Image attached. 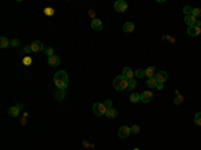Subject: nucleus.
I'll use <instances>...</instances> for the list:
<instances>
[{"label": "nucleus", "instance_id": "obj_7", "mask_svg": "<svg viewBox=\"0 0 201 150\" xmlns=\"http://www.w3.org/2000/svg\"><path fill=\"white\" fill-rule=\"evenodd\" d=\"M186 32H188V35H189V36H197V35H200V32H201V27L190 26V27H188Z\"/></svg>", "mask_w": 201, "mask_h": 150}, {"label": "nucleus", "instance_id": "obj_35", "mask_svg": "<svg viewBox=\"0 0 201 150\" xmlns=\"http://www.w3.org/2000/svg\"><path fill=\"white\" fill-rule=\"evenodd\" d=\"M24 51H26V52H32V50H31V46L24 47Z\"/></svg>", "mask_w": 201, "mask_h": 150}, {"label": "nucleus", "instance_id": "obj_9", "mask_svg": "<svg viewBox=\"0 0 201 150\" xmlns=\"http://www.w3.org/2000/svg\"><path fill=\"white\" fill-rule=\"evenodd\" d=\"M122 76H125L126 79H134V71L130 69V67H123V70H122Z\"/></svg>", "mask_w": 201, "mask_h": 150}, {"label": "nucleus", "instance_id": "obj_19", "mask_svg": "<svg viewBox=\"0 0 201 150\" xmlns=\"http://www.w3.org/2000/svg\"><path fill=\"white\" fill-rule=\"evenodd\" d=\"M146 86H147L149 89L157 87V79H156V78H147V80H146Z\"/></svg>", "mask_w": 201, "mask_h": 150}, {"label": "nucleus", "instance_id": "obj_10", "mask_svg": "<svg viewBox=\"0 0 201 150\" xmlns=\"http://www.w3.org/2000/svg\"><path fill=\"white\" fill-rule=\"evenodd\" d=\"M20 109H22V104H15V106L8 109V114H10L11 117H17L20 113Z\"/></svg>", "mask_w": 201, "mask_h": 150}, {"label": "nucleus", "instance_id": "obj_29", "mask_svg": "<svg viewBox=\"0 0 201 150\" xmlns=\"http://www.w3.org/2000/svg\"><path fill=\"white\" fill-rule=\"evenodd\" d=\"M182 102H184V97H182V95H178V97L174 99V103L176 104H181Z\"/></svg>", "mask_w": 201, "mask_h": 150}, {"label": "nucleus", "instance_id": "obj_33", "mask_svg": "<svg viewBox=\"0 0 201 150\" xmlns=\"http://www.w3.org/2000/svg\"><path fill=\"white\" fill-rule=\"evenodd\" d=\"M89 15H90V16L93 17V20H94V19H97V17H95V12H94L93 10H89Z\"/></svg>", "mask_w": 201, "mask_h": 150}, {"label": "nucleus", "instance_id": "obj_4", "mask_svg": "<svg viewBox=\"0 0 201 150\" xmlns=\"http://www.w3.org/2000/svg\"><path fill=\"white\" fill-rule=\"evenodd\" d=\"M130 134H132V130H130V127L129 126H121L119 127V130H118V137L119 138L126 139Z\"/></svg>", "mask_w": 201, "mask_h": 150}, {"label": "nucleus", "instance_id": "obj_20", "mask_svg": "<svg viewBox=\"0 0 201 150\" xmlns=\"http://www.w3.org/2000/svg\"><path fill=\"white\" fill-rule=\"evenodd\" d=\"M129 101H130L132 103H137L141 101V95L140 94H130V97H129Z\"/></svg>", "mask_w": 201, "mask_h": 150}, {"label": "nucleus", "instance_id": "obj_28", "mask_svg": "<svg viewBox=\"0 0 201 150\" xmlns=\"http://www.w3.org/2000/svg\"><path fill=\"white\" fill-rule=\"evenodd\" d=\"M44 51H46V55L47 56H52L54 55V48L52 47H47L46 50H44Z\"/></svg>", "mask_w": 201, "mask_h": 150}, {"label": "nucleus", "instance_id": "obj_27", "mask_svg": "<svg viewBox=\"0 0 201 150\" xmlns=\"http://www.w3.org/2000/svg\"><path fill=\"white\" fill-rule=\"evenodd\" d=\"M130 130H132V134H138V133H140V126L134 125V126L130 127Z\"/></svg>", "mask_w": 201, "mask_h": 150}, {"label": "nucleus", "instance_id": "obj_15", "mask_svg": "<svg viewBox=\"0 0 201 150\" xmlns=\"http://www.w3.org/2000/svg\"><path fill=\"white\" fill-rule=\"evenodd\" d=\"M184 20H185V23L188 24V27L196 26V22H197V19H196V17L192 15V13H190V15H185V19Z\"/></svg>", "mask_w": 201, "mask_h": 150}, {"label": "nucleus", "instance_id": "obj_18", "mask_svg": "<svg viewBox=\"0 0 201 150\" xmlns=\"http://www.w3.org/2000/svg\"><path fill=\"white\" fill-rule=\"evenodd\" d=\"M65 97H66V91H65V90L58 89L55 91V99H56V101H62V99H65Z\"/></svg>", "mask_w": 201, "mask_h": 150}, {"label": "nucleus", "instance_id": "obj_25", "mask_svg": "<svg viewBox=\"0 0 201 150\" xmlns=\"http://www.w3.org/2000/svg\"><path fill=\"white\" fill-rule=\"evenodd\" d=\"M194 123L197 126H201V111L194 115Z\"/></svg>", "mask_w": 201, "mask_h": 150}, {"label": "nucleus", "instance_id": "obj_36", "mask_svg": "<svg viewBox=\"0 0 201 150\" xmlns=\"http://www.w3.org/2000/svg\"><path fill=\"white\" fill-rule=\"evenodd\" d=\"M157 89L158 90H162L164 89V83H158V82H157Z\"/></svg>", "mask_w": 201, "mask_h": 150}, {"label": "nucleus", "instance_id": "obj_11", "mask_svg": "<svg viewBox=\"0 0 201 150\" xmlns=\"http://www.w3.org/2000/svg\"><path fill=\"white\" fill-rule=\"evenodd\" d=\"M156 79H157L158 83H165L168 80V74L166 71H158L157 75H156Z\"/></svg>", "mask_w": 201, "mask_h": 150}, {"label": "nucleus", "instance_id": "obj_30", "mask_svg": "<svg viewBox=\"0 0 201 150\" xmlns=\"http://www.w3.org/2000/svg\"><path fill=\"white\" fill-rule=\"evenodd\" d=\"M11 46H12V47L20 46V40H19V39H12V40H11Z\"/></svg>", "mask_w": 201, "mask_h": 150}, {"label": "nucleus", "instance_id": "obj_23", "mask_svg": "<svg viewBox=\"0 0 201 150\" xmlns=\"http://www.w3.org/2000/svg\"><path fill=\"white\" fill-rule=\"evenodd\" d=\"M192 15H193L196 19L200 17L201 16V8H193V10H192Z\"/></svg>", "mask_w": 201, "mask_h": 150}, {"label": "nucleus", "instance_id": "obj_32", "mask_svg": "<svg viewBox=\"0 0 201 150\" xmlns=\"http://www.w3.org/2000/svg\"><path fill=\"white\" fill-rule=\"evenodd\" d=\"M44 13H46V15H54V10L50 7H47V8H44Z\"/></svg>", "mask_w": 201, "mask_h": 150}, {"label": "nucleus", "instance_id": "obj_22", "mask_svg": "<svg viewBox=\"0 0 201 150\" xmlns=\"http://www.w3.org/2000/svg\"><path fill=\"white\" fill-rule=\"evenodd\" d=\"M134 75H136L137 78H144V76H145V70H142V69H137L136 71H134Z\"/></svg>", "mask_w": 201, "mask_h": 150}, {"label": "nucleus", "instance_id": "obj_24", "mask_svg": "<svg viewBox=\"0 0 201 150\" xmlns=\"http://www.w3.org/2000/svg\"><path fill=\"white\" fill-rule=\"evenodd\" d=\"M136 86H137V82H136V79H130L129 80V87H127V90H134L136 89Z\"/></svg>", "mask_w": 201, "mask_h": 150}, {"label": "nucleus", "instance_id": "obj_5", "mask_svg": "<svg viewBox=\"0 0 201 150\" xmlns=\"http://www.w3.org/2000/svg\"><path fill=\"white\" fill-rule=\"evenodd\" d=\"M127 3L123 2V0H117V2L114 3V10L117 12H125L127 10Z\"/></svg>", "mask_w": 201, "mask_h": 150}, {"label": "nucleus", "instance_id": "obj_13", "mask_svg": "<svg viewBox=\"0 0 201 150\" xmlns=\"http://www.w3.org/2000/svg\"><path fill=\"white\" fill-rule=\"evenodd\" d=\"M156 75H157V69L154 66H150L145 70V76L147 78H156Z\"/></svg>", "mask_w": 201, "mask_h": 150}, {"label": "nucleus", "instance_id": "obj_2", "mask_svg": "<svg viewBox=\"0 0 201 150\" xmlns=\"http://www.w3.org/2000/svg\"><path fill=\"white\" fill-rule=\"evenodd\" d=\"M113 86L115 90H118V91H122V90H127L129 87V79H126L125 76L122 75H118L117 78L113 80Z\"/></svg>", "mask_w": 201, "mask_h": 150}, {"label": "nucleus", "instance_id": "obj_8", "mask_svg": "<svg viewBox=\"0 0 201 150\" xmlns=\"http://www.w3.org/2000/svg\"><path fill=\"white\" fill-rule=\"evenodd\" d=\"M31 50H32V52H40L43 50V43L40 40H34L31 43Z\"/></svg>", "mask_w": 201, "mask_h": 150}, {"label": "nucleus", "instance_id": "obj_3", "mask_svg": "<svg viewBox=\"0 0 201 150\" xmlns=\"http://www.w3.org/2000/svg\"><path fill=\"white\" fill-rule=\"evenodd\" d=\"M106 111H107V107L105 106V103H94L93 104V113L95 114L97 117H101V115H106Z\"/></svg>", "mask_w": 201, "mask_h": 150}, {"label": "nucleus", "instance_id": "obj_12", "mask_svg": "<svg viewBox=\"0 0 201 150\" xmlns=\"http://www.w3.org/2000/svg\"><path fill=\"white\" fill-rule=\"evenodd\" d=\"M48 65L51 67H56L60 65V58L58 55H52V56H48Z\"/></svg>", "mask_w": 201, "mask_h": 150}, {"label": "nucleus", "instance_id": "obj_16", "mask_svg": "<svg viewBox=\"0 0 201 150\" xmlns=\"http://www.w3.org/2000/svg\"><path fill=\"white\" fill-rule=\"evenodd\" d=\"M134 28H136V26H134V23H132V22H126V23L123 24V27H122V30L125 31V32H127V34L133 32Z\"/></svg>", "mask_w": 201, "mask_h": 150}, {"label": "nucleus", "instance_id": "obj_31", "mask_svg": "<svg viewBox=\"0 0 201 150\" xmlns=\"http://www.w3.org/2000/svg\"><path fill=\"white\" fill-rule=\"evenodd\" d=\"M192 10H193L192 7L185 6V7H184V12H185V15H190V13H192Z\"/></svg>", "mask_w": 201, "mask_h": 150}, {"label": "nucleus", "instance_id": "obj_26", "mask_svg": "<svg viewBox=\"0 0 201 150\" xmlns=\"http://www.w3.org/2000/svg\"><path fill=\"white\" fill-rule=\"evenodd\" d=\"M22 62H23V65H24V66H31V63H32V59H31L30 56H24V58H23V60H22Z\"/></svg>", "mask_w": 201, "mask_h": 150}, {"label": "nucleus", "instance_id": "obj_1", "mask_svg": "<svg viewBox=\"0 0 201 150\" xmlns=\"http://www.w3.org/2000/svg\"><path fill=\"white\" fill-rule=\"evenodd\" d=\"M54 83L58 89L60 90H66L67 85H69V75H67V72L65 70H60L58 71L55 75H54Z\"/></svg>", "mask_w": 201, "mask_h": 150}, {"label": "nucleus", "instance_id": "obj_34", "mask_svg": "<svg viewBox=\"0 0 201 150\" xmlns=\"http://www.w3.org/2000/svg\"><path fill=\"white\" fill-rule=\"evenodd\" d=\"M111 104H113V103H111V101H106V102H105V106H106L107 109H110Z\"/></svg>", "mask_w": 201, "mask_h": 150}, {"label": "nucleus", "instance_id": "obj_6", "mask_svg": "<svg viewBox=\"0 0 201 150\" xmlns=\"http://www.w3.org/2000/svg\"><path fill=\"white\" fill-rule=\"evenodd\" d=\"M140 95H141V101L144 103H147V102H150L151 99H153V93H151L150 90H146V91L141 93Z\"/></svg>", "mask_w": 201, "mask_h": 150}, {"label": "nucleus", "instance_id": "obj_14", "mask_svg": "<svg viewBox=\"0 0 201 150\" xmlns=\"http://www.w3.org/2000/svg\"><path fill=\"white\" fill-rule=\"evenodd\" d=\"M91 28L93 30H97V31H102V30H103L102 20L101 19H94V20H91Z\"/></svg>", "mask_w": 201, "mask_h": 150}, {"label": "nucleus", "instance_id": "obj_37", "mask_svg": "<svg viewBox=\"0 0 201 150\" xmlns=\"http://www.w3.org/2000/svg\"><path fill=\"white\" fill-rule=\"evenodd\" d=\"M133 150H140V149H137V148H136V149H133Z\"/></svg>", "mask_w": 201, "mask_h": 150}, {"label": "nucleus", "instance_id": "obj_21", "mask_svg": "<svg viewBox=\"0 0 201 150\" xmlns=\"http://www.w3.org/2000/svg\"><path fill=\"white\" fill-rule=\"evenodd\" d=\"M8 44H11L10 40H8L7 38H4V36H2V38H0V47H2V48H7Z\"/></svg>", "mask_w": 201, "mask_h": 150}, {"label": "nucleus", "instance_id": "obj_17", "mask_svg": "<svg viewBox=\"0 0 201 150\" xmlns=\"http://www.w3.org/2000/svg\"><path fill=\"white\" fill-rule=\"evenodd\" d=\"M106 117L110 118V119H114V118L118 117V111L115 110V109L110 107V109H107V111H106Z\"/></svg>", "mask_w": 201, "mask_h": 150}]
</instances>
